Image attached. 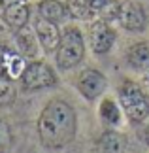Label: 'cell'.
<instances>
[{
    "mask_svg": "<svg viewBox=\"0 0 149 153\" xmlns=\"http://www.w3.org/2000/svg\"><path fill=\"white\" fill-rule=\"evenodd\" d=\"M76 89L79 91V95L85 100L93 102L106 93V89H108V78L96 68H85L77 76Z\"/></svg>",
    "mask_w": 149,
    "mask_h": 153,
    "instance_id": "5b68a950",
    "label": "cell"
},
{
    "mask_svg": "<svg viewBox=\"0 0 149 153\" xmlns=\"http://www.w3.org/2000/svg\"><path fill=\"white\" fill-rule=\"evenodd\" d=\"M125 148H127V138L115 128H106L98 138L100 153H125Z\"/></svg>",
    "mask_w": 149,
    "mask_h": 153,
    "instance_id": "8fae6325",
    "label": "cell"
},
{
    "mask_svg": "<svg viewBox=\"0 0 149 153\" xmlns=\"http://www.w3.org/2000/svg\"><path fill=\"white\" fill-rule=\"evenodd\" d=\"M34 32L40 40V45L44 48V51L51 53L59 48V42H61V30H59L57 23H53L45 17H38L36 23H34Z\"/></svg>",
    "mask_w": 149,
    "mask_h": 153,
    "instance_id": "ba28073f",
    "label": "cell"
},
{
    "mask_svg": "<svg viewBox=\"0 0 149 153\" xmlns=\"http://www.w3.org/2000/svg\"><path fill=\"white\" fill-rule=\"evenodd\" d=\"M106 2H108V0H89V4H91L93 8H94V11H96V13H98L100 10H102V6H104Z\"/></svg>",
    "mask_w": 149,
    "mask_h": 153,
    "instance_id": "44dd1931",
    "label": "cell"
},
{
    "mask_svg": "<svg viewBox=\"0 0 149 153\" xmlns=\"http://www.w3.org/2000/svg\"><path fill=\"white\" fill-rule=\"evenodd\" d=\"M119 25L128 32H142L147 27V13L144 6L136 0H125L121 2V11H119Z\"/></svg>",
    "mask_w": 149,
    "mask_h": 153,
    "instance_id": "8992f818",
    "label": "cell"
},
{
    "mask_svg": "<svg viewBox=\"0 0 149 153\" xmlns=\"http://www.w3.org/2000/svg\"><path fill=\"white\" fill-rule=\"evenodd\" d=\"M85 57V42L77 27H66L61 34L59 48L55 49V62L59 70H72Z\"/></svg>",
    "mask_w": 149,
    "mask_h": 153,
    "instance_id": "7a4b0ae2",
    "label": "cell"
},
{
    "mask_svg": "<svg viewBox=\"0 0 149 153\" xmlns=\"http://www.w3.org/2000/svg\"><path fill=\"white\" fill-rule=\"evenodd\" d=\"M15 98V87L10 78L0 76V104H10Z\"/></svg>",
    "mask_w": 149,
    "mask_h": 153,
    "instance_id": "ac0fdd59",
    "label": "cell"
},
{
    "mask_svg": "<svg viewBox=\"0 0 149 153\" xmlns=\"http://www.w3.org/2000/svg\"><path fill=\"white\" fill-rule=\"evenodd\" d=\"M13 40H15L17 51H19L25 59H30V61H34V59L38 57L40 40H38V36H36V32H34L28 25L17 28L15 34H13Z\"/></svg>",
    "mask_w": 149,
    "mask_h": 153,
    "instance_id": "9c48e42d",
    "label": "cell"
},
{
    "mask_svg": "<svg viewBox=\"0 0 149 153\" xmlns=\"http://www.w3.org/2000/svg\"><path fill=\"white\" fill-rule=\"evenodd\" d=\"M11 30H13V28H11L10 25H8V21L4 19V17H0V44H6L10 40V36H11Z\"/></svg>",
    "mask_w": 149,
    "mask_h": 153,
    "instance_id": "ffe728a7",
    "label": "cell"
},
{
    "mask_svg": "<svg viewBox=\"0 0 149 153\" xmlns=\"http://www.w3.org/2000/svg\"><path fill=\"white\" fill-rule=\"evenodd\" d=\"M144 140H145V144L149 146V127L145 128V134H144Z\"/></svg>",
    "mask_w": 149,
    "mask_h": 153,
    "instance_id": "cb8c5ba5",
    "label": "cell"
},
{
    "mask_svg": "<svg viewBox=\"0 0 149 153\" xmlns=\"http://www.w3.org/2000/svg\"><path fill=\"white\" fill-rule=\"evenodd\" d=\"M38 13L53 23H61L66 19L68 10H66V4L59 2V0H42L38 4Z\"/></svg>",
    "mask_w": 149,
    "mask_h": 153,
    "instance_id": "5bb4252c",
    "label": "cell"
},
{
    "mask_svg": "<svg viewBox=\"0 0 149 153\" xmlns=\"http://www.w3.org/2000/svg\"><path fill=\"white\" fill-rule=\"evenodd\" d=\"M2 4H4V0H0V6H2Z\"/></svg>",
    "mask_w": 149,
    "mask_h": 153,
    "instance_id": "484cf974",
    "label": "cell"
},
{
    "mask_svg": "<svg viewBox=\"0 0 149 153\" xmlns=\"http://www.w3.org/2000/svg\"><path fill=\"white\" fill-rule=\"evenodd\" d=\"M117 40L115 30L111 28V25L108 21H94L91 27V49L94 55H104L108 53L113 44Z\"/></svg>",
    "mask_w": 149,
    "mask_h": 153,
    "instance_id": "52a82bcc",
    "label": "cell"
},
{
    "mask_svg": "<svg viewBox=\"0 0 149 153\" xmlns=\"http://www.w3.org/2000/svg\"><path fill=\"white\" fill-rule=\"evenodd\" d=\"M10 2H23V0H10Z\"/></svg>",
    "mask_w": 149,
    "mask_h": 153,
    "instance_id": "d4e9b609",
    "label": "cell"
},
{
    "mask_svg": "<svg viewBox=\"0 0 149 153\" xmlns=\"http://www.w3.org/2000/svg\"><path fill=\"white\" fill-rule=\"evenodd\" d=\"M25 66H27V62H25V57L21 53L4 51V68H6V74L10 78H21Z\"/></svg>",
    "mask_w": 149,
    "mask_h": 153,
    "instance_id": "2e32d148",
    "label": "cell"
},
{
    "mask_svg": "<svg viewBox=\"0 0 149 153\" xmlns=\"http://www.w3.org/2000/svg\"><path fill=\"white\" fill-rule=\"evenodd\" d=\"M66 10L68 15L77 21H93L98 15L89 0H66Z\"/></svg>",
    "mask_w": 149,
    "mask_h": 153,
    "instance_id": "9a60e30c",
    "label": "cell"
},
{
    "mask_svg": "<svg viewBox=\"0 0 149 153\" xmlns=\"http://www.w3.org/2000/svg\"><path fill=\"white\" fill-rule=\"evenodd\" d=\"M38 138L45 149L59 151L68 148L77 136L76 110L64 98H51L38 117Z\"/></svg>",
    "mask_w": 149,
    "mask_h": 153,
    "instance_id": "6da1fadb",
    "label": "cell"
},
{
    "mask_svg": "<svg viewBox=\"0 0 149 153\" xmlns=\"http://www.w3.org/2000/svg\"><path fill=\"white\" fill-rule=\"evenodd\" d=\"M98 117L102 121V125L106 128H115L121 125L123 121V108L115 98L106 97L104 100H100L98 104Z\"/></svg>",
    "mask_w": 149,
    "mask_h": 153,
    "instance_id": "30bf717a",
    "label": "cell"
},
{
    "mask_svg": "<svg viewBox=\"0 0 149 153\" xmlns=\"http://www.w3.org/2000/svg\"><path fill=\"white\" fill-rule=\"evenodd\" d=\"M0 76H6V68H4V49L0 48Z\"/></svg>",
    "mask_w": 149,
    "mask_h": 153,
    "instance_id": "7402d4cb",
    "label": "cell"
},
{
    "mask_svg": "<svg viewBox=\"0 0 149 153\" xmlns=\"http://www.w3.org/2000/svg\"><path fill=\"white\" fill-rule=\"evenodd\" d=\"M11 131L8 127V123L0 119V153H6L11 148Z\"/></svg>",
    "mask_w": 149,
    "mask_h": 153,
    "instance_id": "d6986e66",
    "label": "cell"
},
{
    "mask_svg": "<svg viewBox=\"0 0 149 153\" xmlns=\"http://www.w3.org/2000/svg\"><path fill=\"white\" fill-rule=\"evenodd\" d=\"M4 19L8 21V25L13 30H17V28L25 27L28 23V19H30V8L25 4V0L23 2H11L4 10Z\"/></svg>",
    "mask_w": 149,
    "mask_h": 153,
    "instance_id": "7c38bea8",
    "label": "cell"
},
{
    "mask_svg": "<svg viewBox=\"0 0 149 153\" xmlns=\"http://www.w3.org/2000/svg\"><path fill=\"white\" fill-rule=\"evenodd\" d=\"M127 64L134 70H149V42L132 44L127 51Z\"/></svg>",
    "mask_w": 149,
    "mask_h": 153,
    "instance_id": "4fadbf2b",
    "label": "cell"
},
{
    "mask_svg": "<svg viewBox=\"0 0 149 153\" xmlns=\"http://www.w3.org/2000/svg\"><path fill=\"white\" fill-rule=\"evenodd\" d=\"M119 104L127 115V119L134 125H140L149 117V98L144 89L130 79H125L117 91Z\"/></svg>",
    "mask_w": 149,
    "mask_h": 153,
    "instance_id": "3957f363",
    "label": "cell"
},
{
    "mask_svg": "<svg viewBox=\"0 0 149 153\" xmlns=\"http://www.w3.org/2000/svg\"><path fill=\"white\" fill-rule=\"evenodd\" d=\"M21 83L28 91H40V89H47V87H55L57 76L47 62L34 59V61L27 62V66L21 74Z\"/></svg>",
    "mask_w": 149,
    "mask_h": 153,
    "instance_id": "277c9868",
    "label": "cell"
},
{
    "mask_svg": "<svg viewBox=\"0 0 149 153\" xmlns=\"http://www.w3.org/2000/svg\"><path fill=\"white\" fill-rule=\"evenodd\" d=\"M144 83H145V91H147V97H149V74L145 76V81H144Z\"/></svg>",
    "mask_w": 149,
    "mask_h": 153,
    "instance_id": "603a6c76",
    "label": "cell"
},
{
    "mask_svg": "<svg viewBox=\"0 0 149 153\" xmlns=\"http://www.w3.org/2000/svg\"><path fill=\"white\" fill-rule=\"evenodd\" d=\"M119 11H121V2L119 0H108L104 6H102V10L98 11V15H100V19L102 21H117L119 19Z\"/></svg>",
    "mask_w": 149,
    "mask_h": 153,
    "instance_id": "e0dca14e",
    "label": "cell"
}]
</instances>
